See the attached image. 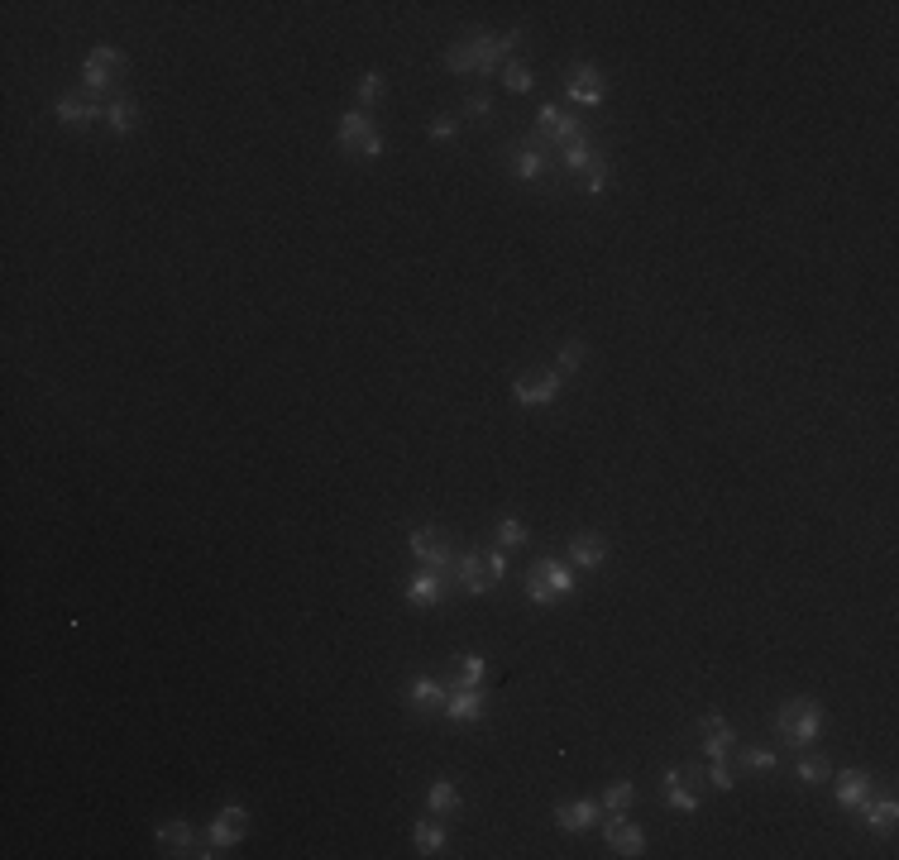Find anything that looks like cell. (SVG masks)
Segmentation results:
<instances>
[{
	"label": "cell",
	"instance_id": "cell-16",
	"mask_svg": "<svg viewBox=\"0 0 899 860\" xmlns=\"http://www.w3.org/2000/svg\"><path fill=\"white\" fill-rule=\"evenodd\" d=\"M699 731H703V755H708V760H727V755L737 751V731H732V722L718 717V712H708L699 722Z\"/></svg>",
	"mask_w": 899,
	"mask_h": 860
},
{
	"label": "cell",
	"instance_id": "cell-19",
	"mask_svg": "<svg viewBox=\"0 0 899 860\" xmlns=\"http://www.w3.org/2000/svg\"><path fill=\"white\" fill-rule=\"evenodd\" d=\"M440 598H445V574L421 564L417 574L407 579V602H412V607H436Z\"/></svg>",
	"mask_w": 899,
	"mask_h": 860
},
{
	"label": "cell",
	"instance_id": "cell-14",
	"mask_svg": "<svg viewBox=\"0 0 899 860\" xmlns=\"http://www.w3.org/2000/svg\"><path fill=\"white\" fill-rule=\"evenodd\" d=\"M455 579H460V588L469 593V598H483V593L493 588L488 555H479V550H464V555H455Z\"/></svg>",
	"mask_w": 899,
	"mask_h": 860
},
{
	"label": "cell",
	"instance_id": "cell-37",
	"mask_svg": "<svg viewBox=\"0 0 899 860\" xmlns=\"http://www.w3.org/2000/svg\"><path fill=\"white\" fill-rule=\"evenodd\" d=\"M708 784H713L718 794H732V789H737V774H732L727 760H713V765H708Z\"/></svg>",
	"mask_w": 899,
	"mask_h": 860
},
{
	"label": "cell",
	"instance_id": "cell-12",
	"mask_svg": "<svg viewBox=\"0 0 899 860\" xmlns=\"http://www.w3.org/2000/svg\"><path fill=\"white\" fill-rule=\"evenodd\" d=\"M603 841L613 846L617 856H646V832H641L627 813H613L603 822Z\"/></svg>",
	"mask_w": 899,
	"mask_h": 860
},
{
	"label": "cell",
	"instance_id": "cell-41",
	"mask_svg": "<svg viewBox=\"0 0 899 860\" xmlns=\"http://www.w3.org/2000/svg\"><path fill=\"white\" fill-rule=\"evenodd\" d=\"M488 569H493V579H503V574H507V555H503V550H488Z\"/></svg>",
	"mask_w": 899,
	"mask_h": 860
},
{
	"label": "cell",
	"instance_id": "cell-31",
	"mask_svg": "<svg viewBox=\"0 0 899 860\" xmlns=\"http://www.w3.org/2000/svg\"><path fill=\"white\" fill-rule=\"evenodd\" d=\"M531 531H527V521H517V516H503L498 521V531H493V545H503V550H512V545H527Z\"/></svg>",
	"mask_w": 899,
	"mask_h": 860
},
{
	"label": "cell",
	"instance_id": "cell-5",
	"mask_svg": "<svg viewBox=\"0 0 899 860\" xmlns=\"http://www.w3.org/2000/svg\"><path fill=\"white\" fill-rule=\"evenodd\" d=\"M574 139H584V125L565 115V106H541L536 110V129H531V144H555V149H570Z\"/></svg>",
	"mask_w": 899,
	"mask_h": 860
},
{
	"label": "cell",
	"instance_id": "cell-17",
	"mask_svg": "<svg viewBox=\"0 0 899 860\" xmlns=\"http://www.w3.org/2000/svg\"><path fill=\"white\" fill-rule=\"evenodd\" d=\"M53 110H58V120L72 129H87V125H96V120H106V101H96V96H63Z\"/></svg>",
	"mask_w": 899,
	"mask_h": 860
},
{
	"label": "cell",
	"instance_id": "cell-39",
	"mask_svg": "<svg viewBox=\"0 0 899 860\" xmlns=\"http://www.w3.org/2000/svg\"><path fill=\"white\" fill-rule=\"evenodd\" d=\"M608 187H613V172H608V163H598V168L584 177V192H589V196H603Z\"/></svg>",
	"mask_w": 899,
	"mask_h": 860
},
{
	"label": "cell",
	"instance_id": "cell-20",
	"mask_svg": "<svg viewBox=\"0 0 899 860\" xmlns=\"http://www.w3.org/2000/svg\"><path fill=\"white\" fill-rule=\"evenodd\" d=\"M570 564L574 569H603L608 564V540L598 536V531H579L570 540Z\"/></svg>",
	"mask_w": 899,
	"mask_h": 860
},
{
	"label": "cell",
	"instance_id": "cell-25",
	"mask_svg": "<svg viewBox=\"0 0 899 860\" xmlns=\"http://www.w3.org/2000/svg\"><path fill=\"white\" fill-rule=\"evenodd\" d=\"M866 794H871V774H866V770H842V774H837V803H842V808H856Z\"/></svg>",
	"mask_w": 899,
	"mask_h": 860
},
{
	"label": "cell",
	"instance_id": "cell-18",
	"mask_svg": "<svg viewBox=\"0 0 899 860\" xmlns=\"http://www.w3.org/2000/svg\"><path fill=\"white\" fill-rule=\"evenodd\" d=\"M483 712H488V693L483 688H455L450 698H445V717L450 722H479Z\"/></svg>",
	"mask_w": 899,
	"mask_h": 860
},
{
	"label": "cell",
	"instance_id": "cell-33",
	"mask_svg": "<svg viewBox=\"0 0 899 860\" xmlns=\"http://www.w3.org/2000/svg\"><path fill=\"white\" fill-rule=\"evenodd\" d=\"M354 96H359V106H378L383 96H388V82H383V72H364L359 86H354Z\"/></svg>",
	"mask_w": 899,
	"mask_h": 860
},
{
	"label": "cell",
	"instance_id": "cell-24",
	"mask_svg": "<svg viewBox=\"0 0 899 860\" xmlns=\"http://www.w3.org/2000/svg\"><path fill=\"white\" fill-rule=\"evenodd\" d=\"M412 846H417V856H436L440 846H445V817H421L417 827H412Z\"/></svg>",
	"mask_w": 899,
	"mask_h": 860
},
{
	"label": "cell",
	"instance_id": "cell-32",
	"mask_svg": "<svg viewBox=\"0 0 899 860\" xmlns=\"http://www.w3.org/2000/svg\"><path fill=\"white\" fill-rule=\"evenodd\" d=\"M503 86L512 91V96H527V91H536V72H531L527 63H507L503 67Z\"/></svg>",
	"mask_w": 899,
	"mask_h": 860
},
{
	"label": "cell",
	"instance_id": "cell-28",
	"mask_svg": "<svg viewBox=\"0 0 899 860\" xmlns=\"http://www.w3.org/2000/svg\"><path fill=\"white\" fill-rule=\"evenodd\" d=\"M560 158H565V172H584V177H589V172L598 168V163H608L603 153H593L589 139H574L570 149H560Z\"/></svg>",
	"mask_w": 899,
	"mask_h": 860
},
{
	"label": "cell",
	"instance_id": "cell-36",
	"mask_svg": "<svg viewBox=\"0 0 899 860\" xmlns=\"http://www.w3.org/2000/svg\"><path fill=\"white\" fill-rule=\"evenodd\" d=\"M579 364H584V340H565L560 344V378H570V373H579Z\"/></svg>",
	"mask_w": 899,
	"mask_h": 860
},
{
	"label": "cell",
	"instance_id": "cell-29",
	"mask_svg": "<svg viewBox=\"0 0 899 860\" xmlns=\"http://www.w3.org/2000/svg\"><path fill=\"white\" fill-rule=\"evenodd\" d=\"M794 774L804 779V784H828L833 779V760H823V755H804V760H794Z\"/></svg>",
	"mask_w": 899,
	"mask_h": 860
},
{
	"label": "cell",
	"instance_id": "cell-22",
	"mask_svg": "<svg viewBox=\"0 0 899 860\" xmlns=\"http://www.w3.org/2000/svg\"><path fill=\"white\" fill-rule=\"evenodd\" d=\"M402 698H407V708L412 712H445V698H450V693H445L436 679H412Z\"/></svg>",
	"mask_w": 899,
	"mask_h": 860
},
{
	"label": "cell",
	"instance_id": "cell-10",
	"mask_svg": "<svg viewBox=\"0 0 899 860\" xmlns=\"http://www.w3.org/2000/svg\"><path fill=\"white\" fill-rule=\"evenodd\" d=\"M699 770L694 765H675V770H665L660 774V794H665V803L675 808V813H699Z\"/></svg>",
	"mask_w": 899,
	"mask_h": 860
},
{
	"label": "cell",
	"instance_id": "cell-35",
	"mask_svg": "<svg viewBox=\"0 0 899 860\" xmlns=\"http://www.w3.org/2000/svg\"><path fill=\"white\" fill-rule=\"evenodd\" d=\"M483 679H488V660H483V655H474V650H469V655H460V684L464 688H479Z\"/></svg>",
	"mask_w": 899,
	"mask_h": 860
},
{
	"label": "cell",
	"instance_id": "cell-1",
	"mask_svg": "<svg viewBox=\"0 0 899 860\" xmlns=\"http://www.w3.org/2000/svg\"><path fill=\"white\" fill-rule=\"evenodd\" d=\"M522 43V29H507V34H474L469 43H455V48H445V67L450 72H474V77H488V72H498L507 63V53Z\"/></svg>",
	"mask_w": 899,
	"mask_h": 860
},
{
	"label": "cell",
	"instance_id": "cell-13",
	"mask_svg": "<svg viewBox=\"0 0 899 860\" xmlns=\"http://www.w3.org/2000/svg\"><path fill=\"white\" fill-rule=\"evenodd\" d=\"M899 822V803L895 794H880V798H861L856 803V827H866V832H895Z\"/></svg>",
	"mask_w": 899,
	"mask_h": 860
},
{
	"label": "cell",
	"instance_id": "cell-11",
	"mask_svg": "<svg viewBox=\"0 0 899 860\" xmlns=\"http://www.w3.org/2000/svg\"><path fill=\"white\" fill-rule=\"evenodd\" d=\"M407 545H412V555H417L426 569H440V574H450V564H455V550H450V540L440 536L436 526H417V531L407 536Z\"/></svg>",
	"mask_w": 899,
	"mask_h": 860
},
{
	"label": "cell",
	"instance_id": "cell-34",
	"mask_svg": "<svg viewBox=\"0 0 899 860\" xmlns=\"http://www.w3.org/2000/svg\"><path fill=\"white\" fill-rule=\"evenodd\" d=\"M737 760H742L746 774H770V770H775V751H766V746H746Z\"/></svg>",
	"mask_w": 899,
	"mask_h": 860
},
{
	"label": "cell",
	"instance_id": "cell-8",
	"mask_svg": "<svg viewBox=\"0 0 899 860\" xmlns=\"http://www.w3.org/2000/svg\"><path fill=\"white\" fill-rule=\"evenodd\" d=\"M560 392H565V378H560L555 368H536V373H522V378L512 383V397H517L522 407H550Z\"/></svg>",
	"mask_w": 899,
	"mask_h": 860
},
{
	"label": "cell",
	"instance_id": "cell-2",
	"mask_svg": "<svg viewBox=\"0 0 899 860\" xmlns=\"http://www.w3.org/2000/svg\"><path fill=\"white\" fill-rule=\"evenodd\" d=\"M823 722H828V712L818 708L813 698H790L785 708L775 712V731H780L790 746H799V751H809L813 741L823 736Z\"/></svg>",
	"mask_w": 899,
	"mask_h": 860
},
{
	"label": "cell",
	"instance_id": "cell-27",
	"mask_svg": "<svg viewBox=\"0 0 899 860\" xmlns=\"http://www.w3.org/2000/svg\"><path fill=\"white\" fill-rule=\"evenodd\" d=\"M426 808L436 817H455L460 813V789H455L450 779H436V784L426 789Z\"/></svg>",
	"mask_w": 899,
	"mask_h": 860
},
{
	"label": "cell",
	"instance_id": "cell-30",
	"mask_svg": "<svg viewBox=\"0 0 899 860\" xmlns=\"http://www.w3.org/2000/svg\"><path fill=\"white\" fill-rule=\"evenodd\" d=\"M598 803H603V813H627V808L636 803V789L627 784V779H617V784H608V789H603V798H598Z\"/></svg>",
	"mask_w": 899,
	"mask_h": 860
},
{
	"label": "cell",
	"instance_id": "cell-38",
	"mask_svg": "<svg viewBox=\"0 0 899 860\" xmlns=\"http://www.w3.org/2000/svg\"><path fill=\"white\" fill-rule=\"evenodd\" d=\"M426 134H431V139H455V134H460V120L440 110V115H431V125H426Z\"/></svg>",
	"mask_w": 899,
	"mask_h": 860
},
{
	"label": "cell",
	"instance_id": "cell-3",
	"mask_svg": "<svg viewBox=\"0 0 899 860\" xmlns=\"http://www.w3.org/2000/svg\"><path fill=\"white\" fill-rule=\"evenodd\" d=\"M574 588H579V583H574V569L565 559H536L527 569V598L536 602V607L574 598Z\"/></svg>",
	"mask_w": 899,
	"mask_h": 860
},
{
	"label": "cell",
	"instance_id": "cell-15",
	"mask_svg": "<svg viewBox=\"0 0 899 860\" xmlns=\"http://www.w3.org/2000/svg\"><path fill=\"white\" fill-rule=\"evenodd\" d=\"M598 822H603V803L598 798H570V803L555 808V827L560 832H589Z\"/></svg>",
	"mask_w": 899,
	"mask_h": 860
},
{
	"label": "cell",
	"instance_id": "cell-4",
	"mask_svg": "<svg viewBox=\"0 0 899 860\" xmlns=\"http://www.w3.org/2000/svg\"><path fill=\"white\" fill-rule=\"evenodd\" d=\"M335 139L345 153H359V158H383V134L373 129V120L364 110H345L335 120Z\"/></svg>",
	"mask_w": 899,
	"mask_h": 860
},
{
	"label": "cell",
	"instance_id": "cell-40",
	"mask_svg": "<svg viewBox=\"0 0 899 860\" xmlns=\"http://www.w3.org/2000/svg\"><path fill=\"white\" fill-rule=\"evenodd\" d=\"M469 115H493V96L474 91V96H469Z\"/></svg>",
	"mask_w": 899,
	"mask_h": 860
},
{
	"label": "cell",
	"instance_id": "cell-23",
	"mask_svg": "<svg viewBox=\"0 0 899 860\" xmlns=\"http://www.w3.org/2000/svg\"><path fill=\"white\" fill-rule=\"evenodd\" d=\"M106 125H110V134H134V125H139V101L134 96H110L106 101Z\"/></svg>",
	"mask_w": 899,
	"mask_h": 860
},
{
	"label": "cell",
	"instance_id": "cell-26",
	"mask_svg": "<svg viewBox=\"0 0 899 860\" xmlns=\"http://www.w3.org/2000/svg\"><path fill=\"white\" fill-rule=\"evenodd\" d=\"M192 841H197V832H192L187 822H163V827H158V846H163V856H187V851H192Z\"/></svg>",
	"mask_w": 899,
	"mask_h": 860
},
{
	"label": "cell",
	"instance_id": "cell-7",
	"mask_svg": "<svg viewBox=\"0 0 899 860\" xmlns=\"http://www.w3.org/2000/svg\"><path fill=\"white\" fill-rule=\"evenodd\" d=\"M125 72V58H120V48H110V43H96L87 53V63H82V86H87V96H106V86H115V77Z\"/></svg>",
	"mask_w": 899,
	"mask_h": 860
},
{
	"label": "cell",
	"instance_id": "cell-9",
	"mask_svg": "<svg viewBox=\"0 0 899 860\" xmlns=\"http://www.w3.org/2000/svg\"><path fill=\"white\" fill-rule=\"evenodd\" d=\"M565 96H570L574 106H603V96H608V77H603V67L574 63L570 72H565Z\"/></svg>",
	"mask_w": 899,
	"mask_h": 860
},
{
	"label": "cell",
	"instance_id": "cell-6",
	"mask_svg": "<svg viewBox=\"0 0 899 860\" xmlns=\"http://www.w3.org/2000/svg\"><path fill=\"white\" fill-rule=\"evenodd\" d=\"M244 832H249V813H244V803H225L211 822V832H206V851L197 856H225L230 846H240Z\"/></svg>",
	"mask_w": 899,
	"mask_h": 860
},
{
	"label": "cell",
	"instance_id": "cell-21",
	"mask_svg": "<svg viewBox=\"0 0 899 860\" xmlns=\"http://www.w3.org/2000/svg\"><path fill=\"white\" fill-rule=\"evenodd\" d=\"M507 158H512V177H517V182H541L550 172V158L536 149V144H512Z\"/></svg>",
	"mask_w": 899,
	"mask_h": 860
}]
</instances>
